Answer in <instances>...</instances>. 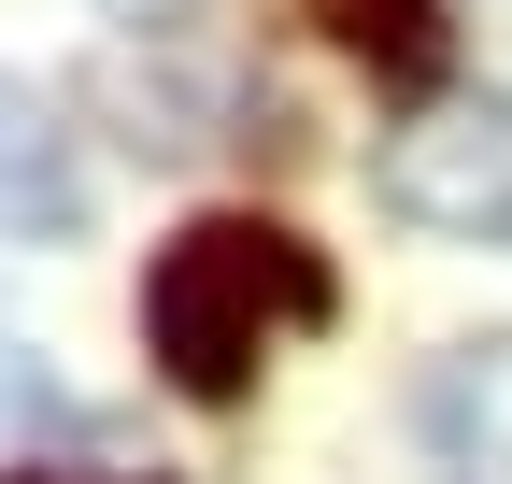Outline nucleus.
<instances>
[{
  "instance_id": "obj_3",
  "label": "nucleus",
  "mask_w": 512,
  "mask_h": 484,
  "mask_svg": "<svg viewBox=\"0 0 512 484\" xmlns=\"http://www.w3.org/2000/svg\"><path fill=\"white\" fill-rule=\"evenodd\" d=\"M313 15H328V43L370 86H399V100H441V72H456V15H441V0H313Z\"/></svg>"
},
{
  "instance_id": "obj_1",
  "label": "nucleus",
  "mask_w": 512,
  "mask_h": 484,
  "mask_svg": "<svg viewBox=\"0 0 512 484\" xmlns=\"http://www.w3.org/2000/svg\"><path fill=\"white\" fill-rule=\"evenodd\" d=\"M328 271H313V242L271 228V214H200L185 242H157V271H143V342H157V371L228 413L256 385V356H271V328H328Z\"/></svg>"
},
{
  "instance_id": "obj_2",
  "label": "nucleus",
  "mask_w": 512,
  "mask_h": 484,
  "mask_svg": "<svg viewBox=\"0 0 512 484\" xmlns=\"http://www.w3.org/2000/svg\"><path fill=\"white\" fill-rule=\"evenodd\" d=\"M370 200L427 242H512V100H413V129H384Z\"/></svg>"
},
{
  "instance_id": "obj_4",
  "label": "nucleus",
  "mask_w": 512,
  "mask_h": 484,
  "mask_svg": "<svg viewBox=\"0 0 512 484\" xmlns=\"http://www.w3.org/2000/svg\"><path fill=\"white\" fill-rule=\"evenodd\" d=\"M427 442L456 456V470H498L512 484V328L498 342H456L427 371Z\"/></svg>"
},
{
  "instance_id": "obj_5",
  "label": "nucleus",
  "mask_w": 512,
  "mask_h": 484,
  "mask_svg": "<svg viewBox=\"0 0 512 484\" xmlns=\"http://www.w3.org/2000/svg\"><path fill=\"white\" fill-rule=\"evenodd\" d=\"M15 484H29V470H15Z\"/></svg>"
}]
</instances>
